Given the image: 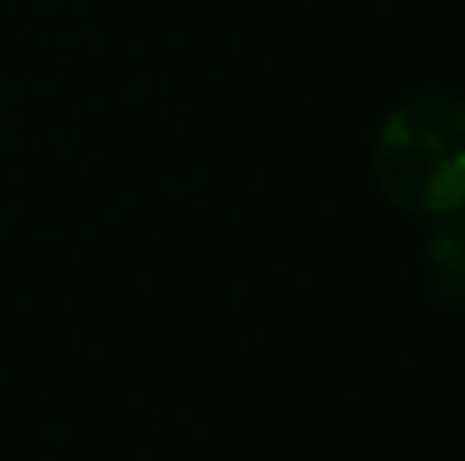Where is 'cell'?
Returning a JSON list of instances; mask_svg holds the SVG:
<instances>
[{"instance_id":"2","label":"cell","mask_w":465,"mask_h":461,"mask_svg":"<svg viewBox=\"0 0 465 461\" xmlns=\"http://www.w3.org/2000/svg\"><path fill=\"white\" fill-rule=\"evenodd\" d=\"M429 266H433V290L450 302H465V209L450 212L429 245Z\"/></svg>"},{"instance_id":"1","label":"cell","mask_w":465,"mask_h":461,"mask_svg":"<svg viewBox=\"0 0 465 461\" xmlns=\"http://www.w3.org/2000/svg\"><path fill=\"white\" fill-rule=\"evenodd\" d=\"M376 176L401 209H465V111L450 98L401 106L376 139Z\"/></svg>"}]
</instances>
